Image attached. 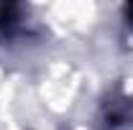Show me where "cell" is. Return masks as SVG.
Returning <instances> with one entry per match:
<instances>
[{"instance_id":"6da1fadb","label":"cell","mask_w":133,"mask_h":130,"mask_svg":"<svg viewBox=\"0 0 133 130\" xmlns=\"http://www.w3.org/2000/svg\"><path fill=\"white\" fill-rule=\"evenodd\" d=\"M128 13H131V23H133V8H131V10H128Z\"/></svg>"}]
</instances>
